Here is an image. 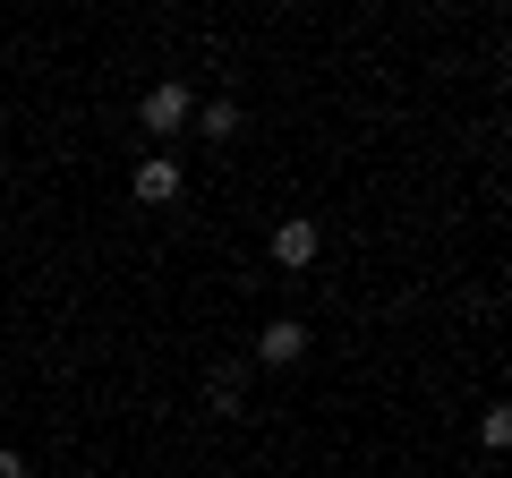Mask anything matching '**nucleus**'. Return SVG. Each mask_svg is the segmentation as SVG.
Listing matches in <instances>:
<instances>
[{
    "mask_svg": "<svg viewBox=\"0 0 512 478\" xmlns=\"http://www.w3.org/2000/svg\"><path fill=\"white\" fill-rule=\"evenodd\" d=\"M256 359H265V368H291V359H308V325H291V316H274V325L256 333Z\"/></svg>",
    "mask_w": 512,
    "mask_h": 478,
    "instance_id": "1",
    "label": "nucleus"
},
{
    "mask_svg": "<svg viewBox=\"0 0 512 478\" xmlns=\"http://www.w3.org/2000/svg\"><path fill=\"white\" fill-rule=\"evenodd\" d=\"M180 120H188V86H154V94H146V129L171 137Z\"/></svg>",
    "mask_w": 512,
    "mask_h": 478,
    "instance_id": "2",
    "label": "nucleus"
},
{
    "mask_svg": "<svg viewBox=\"0 0 512 478\" xmlns=\"http://www.w3.org/2000/svg\"><path fill=\"white\" fill-rule=\"evenodd\" d=\"M128 188H137V205H171V197H180V171H171V163H137Z\"/></svg>",
    "mask_w": 512,
    "mask_h": 478,
    "instance_id": "3",
    "label": "nucleus"
},
{
    "mask_svg": "<svg viewBox=\"0 0 512 478\" xmlns=\"http://www.w3.org/2000/svg\"><path fill=\"white\" fill-rule=\"evenodd\" d=\"M274 257L282 265H316V222H282V231H274Z\"/></svg>",
    "mask_w": 512,
    "mask_h": 478,
    "instance_id": "4",
    "label": "nucleus"
},
{
    "mask_svg": "<svg viewBox=\"0 0 512 478\" xmlns=\"http://www.w3.org/2000/svg\"><path fill=\"white\" fill-rule=\"evenodd\" d=\"M239 393H248V368H239V359H222V368L205 376V402H214V410H239Z\"/></svg>",
    "mask_w": 512,
    "mask_h": 478,
    "instance_id": "5",
    "label": "nucleus"
},
{
    "mask_svg": "<svg viewBox=\"0 0 512 478\" xmlns=\"http://www.w3.org/2000/svg\"><path fill=\"white\" fill-rule=\"evenodd\" d=\"M197 129H205V137H231V129H239V111H231V103H205V111H197Z\"/></svg>",
    "mask_w": 512,
    "mask_h": 478,
    "instance_id": "6",
    "label": "nucleus"
},
{
    "mask_svg": "<svg viewBox=\"0 0 512 478\" xmlns=\"http://www.w3.org/2000/svg\"><path fill=\"white\" fill-rule=\"evenodd\" d=\"M0 478H26V461H18V453H0Z\"/></svg>",
    "mask_w": 512,
    "mask_h": 478,
    "instance_id": "7",
    "label": "nucleus"
}]
</instances>
